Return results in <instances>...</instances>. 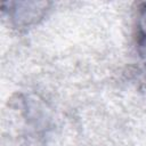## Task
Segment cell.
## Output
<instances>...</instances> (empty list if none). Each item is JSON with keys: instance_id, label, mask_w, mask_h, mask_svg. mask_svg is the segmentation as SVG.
I'll return each instance as SVG.
<instances>
[{"instance_id": "obj_2", "label": "cell", "mask_w": 146, "mask_h": 146, "mask_svg": "<svg viewBox=\"0 0 146 146\" xmlns=\"http://www.w3.org/2000/svg\"><path fill=\"white\" fill-rule=\"evenodd\" d=\"M136 43L138 54L146 65V2H141L138 8Z\"/></svg>"}, {"instance_id": "obj_1", "label": "cell", "mask_w": 146, "mask_h": 146, "mask_svg": "<svg viewBox=\"0 0 146 146\" xmlns=\"http://www.w3.org/2000/svg\"><path fill=\"white\" fill-rule=\"evenodd\" d=\"M51 3L44 1H7L2 3V13L7 15L16 29H29L44 18Z\"/></svg>"}]
</instances>
